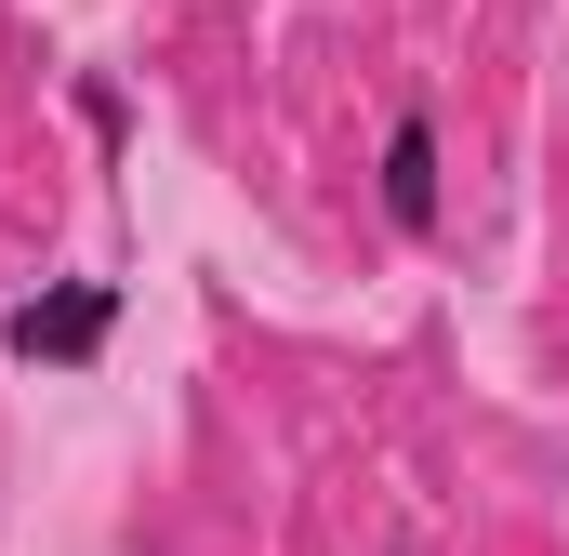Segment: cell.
Segmentation results:
<instances>
[{
  "label": "cell",
  "instance_id": "2",
  "mask_svg": "<svg viewBox=\"0 0 569 556\" xmlns=\"http://www.w3.org/2000/svg\"><path fill=\"white\" fill-rule=\"evenodd\" d=\"M385 212H398V239H437V120L425 107H398V133H385Z\"/></svg>",
  "mask_w": 569,
  "mask_h": 556
},
{
  "label": "cell",
  "instance_id": "1",
  "mask_svg": "<svg viewBox=\"0 0 569 556\" xmlns=\"http://www.w3.org/2000/svg\"><path fill=\"white\" fill-rule=\"evenodd\" d=\"M107 331H120V278H67V291H40V305H13V318H0V345H13V358H40V371H80Z\"/></svg>",
  "mask_w": 569,
  "mask_h": 556
},
{
  "label": "cell",
  "instance_id": "3",
  "mask_svg": "<svg viewBox=\"0 0 569 556\" xmlns=\"http://www.w3.org/2000/svg\"><path fill=\"white\" fill-rule=\"evenodd\" d=\"M398 556H411V544H398Z\"/></svg>",
  "mask_w": 569,
  "mask_h": 556
}]
</instances>
